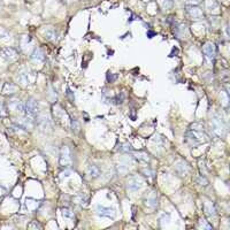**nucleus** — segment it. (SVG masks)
<instances>
[{
  "label": "nucleus",
  "instance_id": "9b49d317",
  "mask_svg": "<svg viewBox=\"0 0 230 230\" xmlns=\"http://www.w3.org/2000/svg\"><path fill=\"white\" fill-rule=\"evenodd\" d=\"M3 54H4V58L7 59L8 61H14L17 58V53L13 49H6V50H4Z\"/></svg>",
  "mask_w": 230,
  "mask_h": 230
},
{
  "label": "nucleus",
  "instance_id": "20e7f679",
  "mask_svg": "<svg viewBox=\"0 0 230 230\" xmlns=\"http://www.w3.org/2000/svg\"><path fill=\"white\" fill-rule=\"evenodd\" d=\"M60 165L62 167H69L71 165V154L68 146H62L60 151Z\"/></svg>",
  "mask_w": 230,
  "mask_h": 230
},
{
  "label": "nucleus",
  "instance_id": "f8f14e48",
  "mask_svg": "<svg viewBox=\"0 0 230 230\" xmlns=\"http://www.w3.org/2000/svg\"><path fill=\"white\" fill-rule=\"evenodd\" d=\"M87 174H89V176L90 177H93V178H96V177H98L99 175H100V169L96 166V165H89V167H87Z\"/></svg>",
  "mask_w": 230,
  "mask_h": 230
},
{
  "label": "nucleus",
  "instance_id": "bb28decb",
  "mask_svg": "<svg viewBox=\"0 0 230 230\" xmlns=\"http://www.w3.org/2000/svg\"><path fill=\"white\" fill-rule=\"evenodd\" d=\"M28 227H29V228H38V229H41V225H40L39 223H37V221H35V222L30 223Z\"/></svg>",
  "mask_w": 230,
  "mask_h": 230
},
{
  "label": "nucleus",
  "instance_id": "aec40b11",
  "mask_svg": "<svg viewBox=\"0 0 230 230\" xmlns=\"http://www.w3.org/2000/svg\"><path fill=\"white\" fill-rule=\"evenodd\" d=\"M160 3L162 4V6H163L166 9H169V8H171V6H173L171 0H160Z\"/></svg>",
  "mask_w": 230,
  "mask_h": 230
},
{
  "label": "nucleus",
  "instance_id": "cd10ccee",
  "mask_svg": "<svg viewBox=\"0 0 230 230\" xmlns=\"http://www.w3.org/2000/svg\"><path fill=\"white\" fill-rule=\"evenodd\" d=\"M107 79H108V81H111V82H114V81L116 79V76H111V75L108 74V76H107Z\"/></svg>",
  "mask_w": 230,
  "mask_h": 230
},
{
  "label": "nucleus",
  "instance_id": "6ab92c4d",
  "mask_svg": "<svg viewBox=\"0 0 230 230\" xmlns=\"http://www.w3.org/2000/svg\"><path fill=\"white\" fill-rule=\"evenodd\" d=\"M62 214H63V216L67 217V219H74V213H73L70 209H68V208H63V209H62Z\"/></svg>",
  "mask_w": 230,
  "mask_h": 230
},
{
  "label": "nucleus",
  "instance_id": "0eeeda50",
  "mask_svg": "<svg viewBox=\"0 0 230 230\" xmlns=\"http://www.w3.org/2000/svg\"><path fill=\"white\" fill-rule=\"evenodd\" d=\"M174 169H175V171H176L179 176H185V175L189 173V170H190L188 163L184 162V161H178V162H176Z\"/></svg>",
  "mask_w": 230,
  "mask_h": 230
},
{
  "label": "nucleus",
  "instance_id": "b1692460",
  "mask_svg": "<svg viewBox=\"0 0 230 230\" xmlns=\"http://www.w3.org/2000/svg\"><path fill=\"white\" fill-rule=\"evenodd\" d=\"M199 225L200 227H203V228H206V229H212V225H209V224H207L204 220H200L199 221Z\"/></svg>",
  "mask_w": 230,
  "mask_h": 230
},
{
  "label": "nucleus",
  "instance_id": "4be33fe9",
  "mask_svg": "<svg viewBox=\"0 0 230 230\" xmlns=\"http://www.w3.org/2000/svg\"><path fill=\"white\" fill-rule=\"evenodd\" d=\"M71 127H73V131L75 130V132H77V131H78V129H79L78 122H77L76 120H73V121H71Z\"/></svg>",
  "mask_w": 230,
  "mask_h": 230
},
{
  "label": "nucleus",
  "instance_id": "393cba45",
  "mask_svg": "<svg viewBox=\"0 0 230 230\" xmlns=\"http://www.w3.org/2000/svg\"><path fill=\"white\" fill-rule=\"evenodd\" d=\"M123 99H124V93H121V97H120V95H119L114 100L116 101V104H121V103H123Z\"/></svg>",
  "mask_w": 230,
  "mask_h": 230
},
{
  "label": "nucleus",
  "instance_id": "a878e982",
  "mask_svg": "<svg viewBox=\"0 0 230 230\" xmlns=\"http://www.w3.org/2000/svg\"><path fill=\"white\" fill-rule=\"evenodd\" d=\"M122 146H123V147H121V149H120V151H125V152L131 151V146H130L129 144H123Z\"/></svg>",
  "mask_w": 230,
  "mask_h": 230
},
{
  "label": "nucleus",
  "instance_id": "9d476101",
  "mask_svg": "<svg viewBox=\"0 0 230 230\" xmlns=\"http://www.w3.org/2000/svg\"><path fill=\"white\" fill-rule=\"evenodd\" d=\"M145 205L150 208H155L158 205V199L157 196L154 195V192H152V195H149L147 198H145Z\"/></svg>",
  "mask_w": 230,
  "mask_h": 230
},
{
  "label": "nucleus",
  "instance_id": "39448f33",
  "mask_svg": "<svg viewBox=\"0 0 230 230\" xmlns=\"http://www.w3.org/2000/svg\"><path fill=\"white\" fill-rule=\"evenodd\" d=\"M96 213L97 215L101 216V217H108V219H112L114 220L115 219V211L113 208H109V207H104V206H97L96 208Z\"/></svg>",
  "mask_w": 230,
  "mask_h": 230
},
{
  "label": "nucleus",
  "instance_id": "f3484780",
  "mask_svg": "<svg viewBox=\"0 0 230 230\" xmlns=\"http://www.w3.org/2000/svg\"><path fill=\"white\" fill-rule=\"evenodd\" d=\"M19 79L23 85H28L29 84V73H21Z\"/></svg>",
  "mask_w": 230,
  "mask_h": 230
},
{
  "label": "nucleus",
  "instance_id": "2eb2a0df",
  "mask_svg": "<svg viewBox=\"0 0 230 230\" xmlns=\"http://www.w3.org/2000/svg\"><path fill=\"white\" fill-rule=\"evenodd\" d=\"M31 58H32L33 60H37V61H43V60H44V53L41 52V50L37 49V50H35V52L32 53Z\"/></svg>",
  "mask_w": 230,
  "mask_h": 230
},
{
  "label": "nucleus",
  "instance_id": "4468645a",
  "mask_svg": "<svg viewBox=\"0 0 230 230\" xmlns=\"http://www.w3.org/2000/svg\"><path fill=\"white\" fill-rule=\"evenodd\" d=\"M133 155L138 161H143V162H149L150 161V155L147 153H145V152H138V153H135Z\"/></svg>",
  "mask_w": 230,
  "mask_h": 230
},
{
  "label": "nucleus",
  "instance_id": "6e6552de",
  "mask_svg": "<svg viewBox=\"0 0 230 230\" xmlns=\"http://www.w3.org/2000/svg\"><path fill=\"white\" fill-rule=\"evenodd\" d=\"M187 13H188L189 16H191L192 19H196V20L201 19L203 15H204L203 11L199 7H196V6H189V7H187Z\"/></svg>",
  "mask_w": 230,
  "mask_h": 230
},
{
  "label": "nucleus",
  "instance_id": "dca6fc26",
  "mask_svg": "<svg viewBox=\"0 0 230 230\" xmlns=\"http://www.w3.org/2000/svg\"><path fill=\"white\" fill-rule=\"evenodd\" d=\"M75 201H76V204L84 206V205H86V203H87V198H86L84 195H78L77 197H75Z\"/></svg>",
  "mask_w": 230,
  "mask_h": 230
},
{
  "label": "nucleus",
  "instance_id": "f03ea898",
  "mask_svg": "<svg viewBox=\"0 0 230 230\" xmlns=\"http://www.w3.org/2000/svg\"><path fill=\"white\" fill-rule=\"evenodd\" d=\"M212 132L216 138H223L227 131V125L220 115H214L211 121Z\"/></svg>",
  "mask_w": 230,
  "mask_h": 230
},
{
  "label": "nucleus",
  "instance_id": "423d86ee",
  "mask_svg": "<svg viewBox=\"0 0 230 230\" xmlns=\"http://www.w3.org/2000/svg\"><path fill=\"white\" fill-rule=\"evenodd\" d=\"M203 51H204L205 58L209 62H212L214 60V58H215V46H214V44L213 43H206Z\"/></svg>",
  "mask_w": 230,
  "mask_h": 230
},
{
  "label": "nucleus",
  "instance_id": "412c9836",
  "mask_svg": "<svg viewBox=\"0 0 230 230\" xmlns=\"http://www.w3.org/2000/svg\"><path fill=\"white\" fill-rule=\"evenodd\" d=\"M198 183L200 184V185H203V187H207V184H208V181L203 176V175H200L199 177H198Z\"/></svg>",
  "mask_w": 230,
  "mask_h": 230
},
{
  "label": "nucleus",
  "instance_id": "f257e3e1",
  "mask_svg": "<svg viewBox=\"0 0 230 230\" xmlns=\"http://www.w3.org/2000/svg\"><path fill=\"white\" fill-rule=\"evenodd\" d=\"M185 142L191 147H195V146L201 144V143L207 142V136L205 135V130L199 131V130L190 129L185 135Z\"/></svg>",
  "mask_w": 230,
  "mask_h": 230
},
{
  "label": "nucleus",
  "instance_id": "1a4fd4ad",
  "mask_svg": "<svg viewBox=\"0 0 230 230\" xmlns=\"http://www.w3.org/2000/svg\"><path fill=\"white\" fill-rule=\"evenodd\" d=\"M141 187H142V182L138 179V178H136V177L131 178V179L128 182V188H129V190H131V191H138V190L141 189Z\"/></svg>",
  "mask_w": 230,
  "mask_h": 230
},
{
  "label": "nucleus",
  "instance_id": "a211bd4d",
  "mask_svg": "<svg viewBox=\"0 0 230 230\" xmlns=\"http://www.w3.org/2000/svg\"><path fill=\"white\" fill-rule=\"evenodd\" d=\"M55 37H57V31L53 30V29H50L47 32L45 33V38L49 39V40H52V39H54Z\"/></svg>",
  "mask_w": 230,
  "mask_h": 230
},
{
  "label": "nucleus",
  "instance_id": "7ed1b4c3",
  "mask_svg": "<svg viewBox=\"0 0 230 230\" xmlns=\"http://www.w3.org/2000/svg\"><path fill=\"white\" fill-rule=\"evenodd\" d=\"M38 109H39V105H38L37 100L33 98H29L23 106V111L25 112L27 116H29V117L36 116L38 113Z\"/></svg>",
  "mask_w": 230,
  "mask_h": 230
},
{
  "label": "nucleus",
  "instance_id": "5701e85b",
  "mask_svg": "<svg viewBox=\"0 0 230 230\" xmlns=\"http://www.w3.org/2000/svg\"><path fill=\"white\" fill-rule=\"evenodd\" d=\"M142 171L145 174V176H149V177H152V176H153V171H152L150 168H144Z\"/></svg>",
  "mask_w": 230,
  "mask_h": 230
},
{
  "label": "nucleus",
  "instance_id": "ddd939ff",
  "mask_svg": "<svg viewBox=\"0 0 230 230\" xmlns=\"http://www.w3.org/2000/svg\"><path fill=\"white\" fill-rule=\"evenodd\" d=\"M204 207H205V212H206V214L208 216H214L215 215V207H214L213 203L206 201L205 205H204Z\"/></svg>",
  "mask_w": 230,
  "mask_h": 230
}]
</instances>
